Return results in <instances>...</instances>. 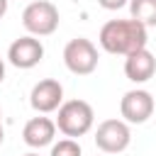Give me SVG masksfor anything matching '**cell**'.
Wrapping results in <instances>:
<instances>
[{
    "instance_id": "6da1fadb",
    "label": "cell",
    "mask_w": 156,
    "mask_h": 156,
    "mask_svg": "<svg viewBox=\"0 0 156 156\" xmlns=\"http://www.w3.org/2000/svg\"><path fill=\"white\" fill-rule=\"evenodd\" d=\"M98 41L107 54L129 56L139 49H146L149 34H146V27L139 24L136 20H110L102 24Z\"/></svg>"
},
{
    "instance_id": "7a4b0ae2",
    "label": "cell",
    "mask_w": 156,
    "mask_h": 156,
    "mask_svg": "<svg viewBox=\"0 0 156 156\" xmlns=\"http://www.w3.org/2000/svg\"><path fill=\"white\" fill-rule=\"evenodd\" d=\"M95 122V112L93 107L85 102V100H68V102H61L58 107V117H56V127L58 132H63L68 139H76V136H83L90 132Z\"/></svg>"
},
{
    "instance_id": "3957f363",
    "label": "cell",
    "mask_w": 156,
    "mask_h": 156,
    "mask_svg": "<svg viewBox=\"0 0 156 156\" xmlns=\"http://www.w3.org/2000/svg\"><path fill=\"white\" fill-rule=\"evenodd\" d=\"M22 24L32 37H49L58 27V10L49 0H34L24 7Z\"/></svg>"
},
{
    "instance_id": "277c9868",
    "label": "cell",
    "mask_w": 156,
    "mask_h": 156,
    "mask_svg": "<svg viewBox=\"0 0 156 156\" xmlns=\"http://www.w3.org/2000/svg\"><path fill=\"white\" fill-rule=\"evenodd\" d=\"M63 63L76 76H90L98 68V49L90 39L76 37L63 49Z\"/></svg>"
},
{
    "instance_id": "5b68a950",
    "label": "cell",
    "mask_w": 156,
    "mask_h": 156,
    "mask_svg": "<svg viewBox=\"0 0 156 156\" xmlns=\"http://www.w3.org/2000/svg\"><path fill=\"white\" fill-rule=\"evenodd\" d=\"M132 141V132L124 119H105L95 129V146L102 154H122Z\"/></svg>"
},
{
    "instance_id": "8992f818",
    "label": "cell",
    "mask_w": 156,
    "mask_h": 156,
    "mask_svg": "<svg viewBox=\"0 0 156 156\" xmlns=\"http://www.w3.org/2000/svg\"><path fill=\"white\" fill-rule=\"evenodd\" d=\"M119 115L129 124H144L154 115V98H151V93L141 90V88L124 93L122 100H119Z\"/></svg>"
},
{
    "instance_id": "52a82bcc",
    "label": "cell",
    "mask_w": 156,
    "mask_h": 156,
    "mask_svg": "<svg viewBox=\"0 0 156 156\" xmlns=\"http://www.w3.org/2000/svg\"><path fill=\"white\" fill-rule=\"evenodd\" d=\"M44 58V46L37 37L27 34V37H20L10 44L7 49V61L15 66V68H34L39 61Z\"/></svg>"
},
{
    "instance_id": "ba28073f",
    "label": "cell",
    "mask_w": 156,
    "mask_h": 156,
    "mask_svg": "<svg viewBox=\"0 0 156 156\" xmlns=\"http://www.w3.org/2000/svg\"><path fill=\"white\" fill-rule=\"evenodd\" d=\"M61 102H63V88H61V83L54 80V78L39 80V83L32 88V93H29V105H32L39 115H46V112L58 110Z\"/></svg>"
},
{
    "instance_id": "9c48e42d",
    "label": "cell",
    "mask_w": 156,
    "mask_h": 156,
    "mask_svg": "<svg viewBox=\"0 0 156 156\" xmlns=\"http://www.w3.org/2000/svg\"><path fill=\"white\" fill-rule=\"evenodd\" d=\"M156 73V58L149 49H139L124 58V76L132 83H146Z\"/></svg>"
},
{
    "instance_id": "30bf717a",
    "label": "cell",
    "mask_w": 156,
    "mask_h": 156,
    "mask_svg": "<svg viewBox=\"0 0 156 156\" xmlns=\"http://www.w3.org/2000/svg\"><path fill=\"white\" fill-rule=\"evenodd\" d=\"M54 136H56V122H51L49 117H32L22 129V139L32 149L49 146L54 141Z\"/></svg>"
},
{
    "instance_id": "8fae6325",
    "label": "cell",
    "mask_w": 156,
    "mask_h": 156,
    "mask_svg": "<svg viewBox=\"0 0 156 156\" xmlns=\"http://www.w3.org/2000/svg\"><path fill=\"white\" fill-rule=\"evenodd\" d=\"M132 20L144 27H156V0H129Z\"/></svg>"
},
{
    "instance_id": "7c38bea8",
    "label": "cell",
    "mask_w": 156,
    "mask_h": 156,
    "mask_svg": "<svg viewBox=\"0 0 156 156\" xmlns=\"http://www.w3.org/2000/svg\"><path fill=\"white\" fill-rule=\"evenodd\" d=\"M51 156H83V151L76 139H61L51 146Z\"/></svg>"
},
{
    "instance_id": "4fadbf2b",
    "label": "cell",
    "mask_w": 156,
    "mask_h": 156,
    "mask_svg": "<svg viewBox=\"0 0 156 156\" xmlns=\"http://www.w3.org/2000/svg\"><path fill=\"white\" fill-rule=\"evenodd\" d=\"M98 2H100V7H105V10H119V7L129 5V0H98Z\"/></svg>"
},
{
    "instance_id": "5bb4252c",
    "label": "cell",
    "mask_w": 156,
    "mask_h": 156,
    "mask_svg": "<svg viewBox=\"0 0 156 156\" xmlns=\"http://www.w3.org/2000/svg\"><path fill=\"white\" fill-rule=\"evenodd\" d=\"M5 12H7V0H0V20L5 17Z\"/></svg>"
},
{
    "instance_id": "9a60e30c",
    "label": "cell",
    "mask_w": 156,
    "mask_h": 156,
    "mask_svg": "<svg viewBox=\"0 0 156 156\" xmlns=\"http://www.w3.org/2000/svg\"><path fill=\"white\" fill-rule=\"evenodd\" d=\"M2 78H5V61L0 58V83H2Z\"/></svg>"
},
{
    "instance_id": "2e32d148",
    "label": "cell",
    "mask_w": 156,
    "mask_h": 156,
    "mask_svg": "<svg viewBox=\"0 0 156 156\" xmlns=\"http://www.w3.org/2000/svg\"><path fill=\"white\" fill-rule=\"evenodd\" d=\"M2 139H5V129H2V112H0V144H2Z\"/></svg>"
},
{
    "instance_id": "e0dca14e",
    "label": "cell",
    "mask_w": 156,
    "mask_h": 156,
    "mask_svg": "<svg viewBox=\"0 0 156 156\" xmlns=\"http://www.w3.org/2000/svg\"><path fill=\"white\" fill-rule=\"evenodd\" d=\"M24 156H39V154H37V151H29V154H24Z\"/></svg>"
}]
</instances>
